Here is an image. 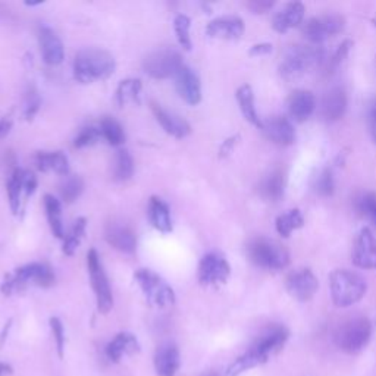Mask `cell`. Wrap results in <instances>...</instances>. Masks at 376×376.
<instances>
[{"label":"cell","instance_id":"1","mask_svg":"<svg viewBox=\"0 0 376 376\" xmlns=\"http://www.w3.org/2000/svg\"><path fill=\"white\" fill-rule=\"evenodd\" d=\"M113 56L102 49H86L73 59V77L81 84L108 80L115 72Z\"/></svg>","mask_w":376,"mask_h":376},{"label":"cell","instance_id":"2","mask_svg":"<svg viewBox=\"0 0 376 376\" xmlns=\"http://www.w3.org/2000/svg\"><path fill=\"white\" fill-rule=\"evenodd\" d=\"M56 281L55 272L46 263H29L15 269L12 273L5 275V280L0 285V291L5 295L19 293L30 285L49 288Z\"/></svg>","mask_w":376,"mask_h":376},{"label":"cell","instance_id":"3","mask_svg":"<svg viewBox=\"0 0 376 376\" xmlns=\"http://www.w3.org/2000/svg\"><path fill=\"white\" fill-rule=\"evenodd\" d=\"M330 288L334 305L348 308L360 302L367 287L362 275L348 269H335L330 277Z\"/></svg>","mask_w":376,"mask_h":376},{"label":"cell","instance_id":"4","mask_svg":"<svg viewBox=\"0 0 376 376\" xmlns=\"http://www.w3.org/2000/svg\"><path fill=\"white\" fill-rule=\"evenodd\" d=\"M248 259L256 266L268 270H281L290 263V255L287 250L272 240L255 238L247 245Z\"/></svg>","mask_w":376,"mask_h":376},{"label":"cell","instance_id":"5","mask_svg":"<svg viewBox=\"0 0 376 376\" xmlns=\"http://www.w3.org/2000/svg\"><path fill=\"white\" fill-rule=\"evenodd\" d=\"M323 61V55L319 49L309 46H291L285 50L283 56L280 72L284 78L294 80L302 77L312 68Z\"/></svg>","mask_w":376,"mask_h":376},{"label":"cell","instance_id":"6","mask_svg":"<svg viewBox=\"0 0 376 376\" xmlns=\"http://www.w3.org/2000/svg\"><path fill=\"white\" fill-rule=\"evenodd\" d=\"M134 280L141 288L148 305L161 309L173 305L175 302L173 290L156 272L150 269H138L134 273Z\"/></svg>","mask_w":376,"mask_h":376},{"label":"cell","instance_id":"7","mask_svg":"<svg viewBox=\"0 0 376 376\" xmlns=\"http://www.w3.org/2000/svg\"><path fill=\"white\" fill-rule=\"evenodd\" d=\"M87 266H88L91 287L96 294L97 309L100 313L108 315L113 308V295L102 259H100L96 248H91L87 255Z\"/></svg>","mask_w":376,"mask_h":376},{"label":"cell","instance_id":"8","mask_svg":"<svg viewBox=\"0 0 376 376\" xmlns=\"http://www.w3.org/2000/svg\"><path fill=\"white\" fill-rule=\"evenodd\" d=\"M372 335V325L366 317H355L341 325L337 331L335 341L347 353H359Z\"/></svg>","mask_w":376,"mask_h":376},{"label":"cell","instance_id":"9","mask_svg":"<svg viewBox=\"0 0 376 376\" xmlns=\"http://www.w3.org/2000/svg\"><path fill=\"white\" fill-rule=\"evenodd\" d=\"M184 65L180 52L173 49H162L150 54L144 62V72L155 80H166L169 77H175L177 72Z\"/></svg>","mask_w":376,"mask_h":376},{"label":"cell","instance_id":"10","mask_svg":"<svg viewBox=\"0 0 376 376\" xmlns=\"http://www.w3.org/2000/svg\"><path fill=\"white\" fill-rule=\"evenodd\" d=\"M37 188V178L36 175L25 169H15L8 181V198L11 210L14 215H18L24 210L27 205L29 198L34 194Z\"/></svg>","mask_w":376,"mask_h":376},{"label":"cell","instance_id":"11","mask_svg":"<svg viewBox=\"0 0 376 376\" xmlns=\"http://www.w3.org/2000/svg\"><path fill=\"white\" fill-rule=\"evenodd\" d=\"M345 27V19L338 14H327L310 18L303 25V36L312 43H322L340 34Z\"/></svg>","mask_w":376,"mask_h":376},{"label":"cell","instance_id":"12","mask_svg":"<svg viewBox=\"0 0 376 376\" xmlns=\"http://www.w3.org/2000/svg\"><path fill=\"white\" fill-rule=\"evenodd\" d=\"M231 266L219 253H208L198 263V283L205 287H218L228 281Z\"/></svg>","mask_w":376,"mask_h":376},{"label":"cell","instance_id":"13","mask_svg":"<svg viewBox=\"0 0 376 376\" xmlns=\"http://www.w3.org/2000/svg\"><path fill=\"white\" fill-rule=\"evenodd\" d=\"M287 291L298 302H309L319 288V281L310 269H298L288 275Z\"/></svg>","mask_w":376,"mask_h":376},{"label":"cell","instance_id":"14","mask_svg":"<svg viewBox=\"0 0 376 376\" xmlns=\"http://www.w3.org/2000/svg\"><path fill=\"white\" fill-rule=\"evenodd\" d=\"M175 87L186 103L195 106L202 102V84L197 73L187 65H183L175 75Z\"/></svg>","mask_w":376,"mask_h":376},{"label":"cell","instance_id":"15","mask_svg":"<svg viewBox=\"0 0 376 376\" xmlns=\"http://www.w3.org/2000/svg\"><path fill=\"white\" fill-rule=\"evenodd\" d=\"M106 241L121 253L133 255L137 250V235L128 225L122 222H111L105 230Z\"/></svg>","mask_w":376,"mask_h":376},{"label":"cell","instance_id":"16","mask_svg":"<svg viewBox=\"0 0 376 376\" xmlns=\"http://www.w3.org/2000/svg\"><path fill=\"white\" fill-rule=\"evenodd\" d=\"M245 25L244 21L238 16H220L210 21L206 27V34L210 39L218 40H240L244 34Z\"/></svg>","mask_w":376,"mask_h":376},{"label":"cell","instance_id":"17","mask_svg":"<svg viewBox=\"0 0 376 376\" xmlns=\"http://www.w3.org/2000/svg\"><path fill=\"white\" fill-rule=\"evenodd\" d=\"M353 263L362 269H376V241L369 228H363L356 240Z\"/></svg>","mask_w":376,"mask_h":376},{"label":"cell","instance_id":"18","mask_svg":"<svg viewBox=\"0 0 376 376\" xmlns=\"http://www.w3.org/2000/svg\"><path fill=\"white\" fill-rule=\"evenodd\" d=\"M152 112H153V115H155L156 121L159 122L161 127L169 136H172L175 138H184L191 133L190 123L183 116L163 109L161 105H158L155 102H152Z\"/></svg>","mask_w":376,"mask_h":376},{"label":"cell","instance_id":"19","mask_svg":"<svg viewBox=\"0 0 376 376\" xmlns=\"http://www.w3.org/2000/svg\"><path fill=\"white\" fill-rule=\"evenodd\" d=\"M288 338V332L283 327H272L269 328L258 341L250 348V352L255 353L262 362H266L268 357L278 352Z\"/></svg>","mask_w":376,"mask_h":376},{"label":"cell","instance_id":"20","mask_svg":"<svg viewBox=\"0 0 376 376\" xmlns=\"http://www.w3.org/2000/svg\"><path fill=\"white\" fill-rule=\"evenodd\" d=\"M39 41L43 61L47 65H59L65 58L63 43L61 41L59 36L49 27H43L39 31Z\"/></svg>","mask_w":376,"mask_h":376},{"label":"cell","instance_id":"21","mask_svg":"<svg viewBox=\"0 0 376 376\" xmlns=\"http://www.w3.org/2000/svg\"><path fill=\"white\" fill-rule=\"evenodd\" d=\"M306 14V8L300 2L287 4L283 9H280L272 18V27L278 33H287L288 30L298 27L303 22Z\"/></svg>","mask_w":376,"mask_h":376},{"label":"cell","instance_id":"22","mask_svg":"<svg viewBox=\"0 0 376 376\" xmlns=\"http://www.w3.org/2000/svg\"><path fill=\"white\" fill-rule=\"evenodd\" d=\"M288 113L297 122H305L316 109V97L309 90H297L288 98Z\"/></svg>","mask_w":376,"mask_h":376},{"label":"cell","instance_id":"23","mask_svg":"<svg viewBox=\"0 0 376 376\" xmlns=\"http://www.w3.org/2000/svg\"><path fill=\"white\" fill-rule=\"evenodd\" d=\"M262 131L268 140L278 146H291L295 140L294 127L284 116H275L263 123Z\"/></svg>","mask_w":376,"mask_h":376},{"label":"cell","instance_id":"24","mask_svg":"<svg viewBox=\"0 0 376 376\" xmlns=\"http://www.w3.org/2000/svg\"><path fill=\"white\" fill-rule=\"evenodd\" d=\"M347 109V96L342 88H332L323 96L320 113L327 121H338Z\"/></svg>","mask_w":376,"mask_h":376},{"label":"cell","instance_id":"25","mask_svg":"<svg viewBox=\"0 0 376 376\" xmlns=\"http://www.w3.org/2000/svg\"><path fill=\"white\" fill-rule=\"evenodd\" d=\"M37 169L41 172H55L68 177L69 161L63 152H37L34 156Z\"/></svg>","mask_w":376,"mask_h":376},{"label":"cell","instance_id":"26","mask_svg":"<svg viewBox=\"0 0 376 376\" xmlns=\"http://www.w3.org/2000/svg\"><path fill=\"white\" fill-rule=\"evenodd\" d=\"M155 367L159 376H175L180 369V352L175 345H162L155 356Z\"/></svg>","mask_w":376,"mask_h":376},{"label":"cell","instance_id":"27","mask_svg":"<svg viewBox=\"0 0 376 376\" xmlns=\"http://www.w3.org/2000/svg\"><path fill=\"white\" fill-rule=\"evenodd\" d=\"M140 352L137 338L130 332L118 334L106 347V356L112 362H119L125 355H134Z\"/></svg>","mask_w":376,"mask_h":376},{"label":"cell","instance_id":"28","mask_svg":"<svg viewBox=\"0 0 376 376\" xmlns=\"http://www.w3.org/2000/svg\"><path fill=\"white\" fill-rule=\"evenodd\" d=\"M148 219L153 228L162 234L172 231V218L169 206L159 197H152L148 202Z\"/></svg>","mask_w":376,"mask_h":376},{"label":"cell","instance_id":"29","mask_svg":"<svg viewBox=\"0 0 376 376\" xmlns=\"http://www.w3.org/2000/svg\"><path fill=\"white\" fill-rule=\"evenodd\" d=\"M237 102L240 106V111L243 113V116L258 128H263V122L260 121L256 106H255V93L252 90V87L244 84L237 90Z\"/></svg>","mask_w":376,"mask_h":376},{"label":"cell","instance_id":"30","mask_svg":"<svg viewBox=\"0 0 376 376\" xmlns=\"http://www.w3.org/2000/svg\"><path fill=\"white\" fill-rule=\"evenodd\" d=\"M284 190H285V173L281 169L270 172L259 187L262 197L269 200V202H278V200L284 195Z\"/></svg>","mask_w":376,"mask_h":376},{"label":"cell","instance_id":"31","mask_svg":"<svg viewBox=\"0 0 376 376\" xmlns=\"http://www.w3.org/2000/svg\"><path fill=\"white\" fill-rule=\"evenodd\" d=\"M44 209H46L50 230H52L54 235L56 238H65V230H63V223H62V206H61L59 200L54 197L52 194H46L44 195Z\"/></svg>","mask_w":376,"mask_h":376},{"label":"cell","instance_id":"32","mask_svg":"<svg viewBox=\"0 0 376 376\" xmlns=\"http://www.w3.org/2000/svg\"><path fill=\"white\" fill-rule=\"evenodd\" d=\"M141 81L136 78H128L119 83L116 88V103L119 108H123L128 103H140L141 96Z\"/></svg>","mask_w":376,"mask_h":376},{"label":"cell","instance_id":"33","mask_svg":"<svg viewBox=\"0 0 376 376\" xmlns=\"http://www.w3.org/2000/svg\"><path fill=\"white\" fill-rule=\"evenodd\" d=\"M305 225V218L298 209H291L287 210L285 213L280 215L277 218V222H275V227H277V231L280 235L284 238H288L295 230H300Z\"/></svg>","mask_w":376,"mask_h":376},{"label":"cell","instance_id":"34","mask_svg":"<svg viewBox=\"0 0 376 376\" xmlns=\"http://www.w3.org/2000/svg\"><path fill=\"white\" fill-rule=\"evenodd\" d=\"M134 173V159L128 150H119L115 156V165H113V180L123 183L128 181Z\"/></svg>","mask_w":376,"mask_h":376},{"label":"cell","instance_id":"35","mask_svg":"<svg viewBox=\"0 0 376 376\" xmlns=\"http://www.w3.org/2000/svg\"><path fill=\"white\" fill-rule=\"evenodd\" d=\"M86 228H87V219L86 218H78L77 220L73 222L69 234L63 238L62 252L66 256H73V253L77 252V248H78V245H80V243L86 234Z\"/></svg>","mask_w":376,"mask_h":376},{"label":"cell","instance_id":"36","mask_svg":"<svg viewBox=\"0 0 376 376\" xmlns=\"http://www.w3.org/2000/svg\"><path fill=\"white\" fill-rule=\"evenodd\" d=\"M100 131H102L103 138L111 146H121L125 141V133H123L122 125L111 116L103 118L102 122H100Z\"/></svg>","mask_w":376,"mask_h":376},{"label":"cell","instance_id":"37","mask_svg":"<svg viewBox=\"0 0 376 376\" xmlns=\"http://www.w3.org/2000/svg\"><path fill=\"white\" fill-rule=\"evenodd\" d=\"M83 190H84V181L81 180V177H78V175H68L63 183L61 184L59 193L63 202L72 203L81 195Z\"/></svg>","mask_w":376,"mask_h":376},{"label":"cell","instance_id":"38","mask_svg":"<svg viewBox=\"0 0 376 376\" xmlns=\"http://www.w3.org/2000/svg\"><path fill=\"white\" fill-rule=\"evenodd\" d=\"M190 29H191V19L187 15L180 14V15L175 16V19H173L175 36H177L180 46L186 50V52H190V50L193 49Z\"/></svg>","mask_w":376,"mask_h":376},{"label":"cell","instance_id":"39","mask_svg":"<svg viewBox=\"0 0 376 376\" xmlns=\"http://www.w3.org/2000/svg\"><path fill=\"white\" fill-rule=\"evenodd\" d=\"M102 131H100V127H93V125H90V127H86L83 128L77 137L73 138V146L77 148H84V147H90L93 144H96L100 138H102Z\"/></svg>","mask_w":376,"mask_h":376},{"label":"cell","instance_id":"40","mask_svg":"<svg viewBox=\"0 0 376 376\" xmlns=\"http://www.w3.org/2000/svg\"><path fill=\"white\" fill-rule=\"evenodd\" d=\"M334 177H332V172L330 169H323L319 177L316 178V183H315V190L316 193H319L320 195L323 197H328V195H332L334 193Z\"/></svg>","mask_w":376,"mask_h":376},{"label":"cell","instance_id":"41","mask_svg":"<svg viewBox=\"0 0 376 376\" xmlns=\"http://www.w3.org/2000/svg\"><path fill=\"white\" fill-rule=\"evenodd\" d=\"M50 330H52L54 338L56 341V348H58V355L59 357H63V350H65V330L63 325L58 317H50Z\"/></svg>","mask_w":376,"mask_h":376},{"label":"cell","instance_id":"42","mask_svg":"<svg viewBox=\"0 0 376 376\" xmlns=\"http://www.w3.org/2000/svg\"><path fill=\"white\" fill-rule=\"evenodd\" d=\"M359 209L365 216H367L376 225V194L375 193H367L360 198Z\"/></svg>","mask_w":376,"mask_h":376},{"label":"cell","instance_id":"43","mask_svg":"<svg viewBox=\"0 0 376 376\" xmlns=\"http://www.w3.org/2000/svg\"><path fill=\"white\" fill-rule=\"evenodd\" d=\"M40 106H41V98L39 93L33 88L29 91L27 102H25V118H27V121H31L37 115Z\"/></svg>","mask_w":376,"mask_h":376},{"label":"cell","instance_id":"44","mask_svg":"<svg viewBox=\"0 0 376 376\" xmlns=\"http://www.w3.org/2000/svg\"><path fill=\"white\" fill-rule=\"evenodd\" d=\"M273 5L275 4L269 2V0H255V2L247 4V8L252 12H255V14H265L269 9H272Z\"/></svg>","mask_w":376,"mask_h":376},{"label":"cell","instance_id":"45","mask_svg":"<svg viewBox=\"0 0 376 376\" xmlns=\"http://www.w3.org/2000/svg\"><path fill=\"white\" fill-rule=\"evenodd\" d=\"M350 46H352V43H350V41L347 40V41H344V43L338 47V50L334 54V56H332V59H331V66H338V65L344 61V58L347 56L348 50H350Z\"/></svg>","mask_w":376,"mask_h":376},{"label":"cell","instance_id":"46","mask_svg":"<svg viewBox=\"0 0 376 376\" xmlns=\"http://www.w3.org/2000/svg\"><path fill=\"white\" fill-rule=\"evenodd\" d=\"M369 128H370L372 138L376 144V100H373L369 108Z\"/></svg>","mask_w":376,"mask_h":376},{"label":"cell","instance_id":"47","mask_svg":"<svg viewBox=\"0 0 376 376\" xmlns=\"http://www.w3.org/2000/svg\"><path fill=\"white\" fill-rule=\"evenodd\" d=\"M269 52H272V44L269 43H262V44H255L250 49V55L252 56H262V55H268Z\"/></svg>","mask_w":376,"mask_h":376},{"label":"cell","instance_id":"48","mask_svg":"<svg viewBox=\"0 0 376 376\" xmlns=\"http://www.w3.org/2000/svg\"><path fill=\"white\" fill-rule=\"evenodd\" d=\"M237 140H238V137H231L227 141H223V144L220 147V156L230 155L233 152V147L237 144Z\"/></svg>","mask_w":376,"mask_h":376},{"label":"cell","instance_id":"49","mask_svg":"<svg viewBox=\"0 0 376 376\" xmlns=\"http://www.w3.org/2000/svg\"><path fill=\"white\" fill-rule=\"evenodd\" d=\"M11 128H12V122L9 119H6V118L0 119V138L6 137L11 131Z\"/></svg>","mask_w":376,"mask_h":376},{"label":"cell","instance_id":"50","mask_svg":"<svg viewBox=\"0 0 376 376\" xmlns=\"http://www.w3.org/2000/svg\"><path fill=\"white\" fill-rule=\"evenodd\" d=\"M9 373H12V367L9 365L0 363V376H5V375H9Z\"/></svg>","mask_w":376,"mask_h":376},{"label":"cell","instance_id":"51","mask_svg":"<svg viewBox=\"0 0 376 376\" xmlns=\"http://www.w3.org/2000/svg\"><path fill=\"white\" fill-rule=\"evenodd\" d=\"M208 376H215V375H208Z\"/></svg>","mask_w":376,"mask_h":376},{"label":"cell","instance_id":"52","mask_svg":"<svg viewBox=\"0 0 376 376\" xmlns=\"http://www.w3.org/2000/svg\"><path fill=\"white\" fill-rule=\"evenodd\" d=\"M375 25H376V19H375Z\"/></svg>","mask_w":376,"mask_h":376}]
</instances>
